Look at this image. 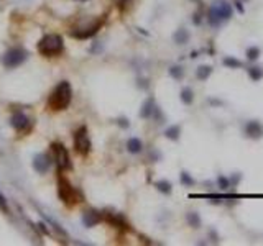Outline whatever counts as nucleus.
Instances as JSON below:
<instances>
[{"label":"nucleus","instance_id":"f03ea898","mask_svg":"<svg viewBox=\"0 0 263 246\" xmlns=\"http://www.w3.org/2000/svg\"><path fill=\"white\" fill-rule=\"evenodd\" d=\"M65 44H63V38L60 34H46L45 38L38 43V51H40L43 56H58Z\"/></svg>","mask_w":263,"mask_h":246},{"label":"nucleus","instance_id":"9d476101","mask_svg":"<svg viewBox=\"0 0 263 246\" xmlns=\"http://www.w3.org/2000/svg\"><path fill=\"white\" fill-rule=\"evenodd\" d=\"M245 130H247V133H248V135H252V136H262V131H263V130H262V126L258 125L257 122H252V123H248Z\"/></svg>","mask_w":263,"mask_h":246},{"label":"nucleus","instance_id":"4468645a","mask_svg":"<svg viewBox=\"0 0 263 246\" xmlns=\"http://www.w3.org/2000/svg\"><path fill=\"white\" fill-rule=\"evenodd\" d=\"M0 207H2V209H3V210H5V212H8V210H7V204H5V199H3V197H2V195H0Z\"/></svg>","mask_w":263,"mask_h":246},{"label":"nucleus","instance_id":"39448f33","mask_svg":"<svg viewBox=\"0 0 263 246\" xmlns=\"http://www.w3.org/2000/svg\"><path fill=\"white\" fill-rule=\"evenodd\" d=\"M58 194H60L61 200L65 202V204H72V202H76V199H77L76 190L72 189L71 184L65 179V177H60V184H58Z\"/></svg>","mask_w":263,"mask_h":246},{"label":"nucleus","instance_id":"6e6552de","mask_svg":"<svg viewBox=\"0 0 263 246\" xmlns=\"http://www.w3.org/2000/svg\"><path fill=\"white\" fill-rule=\"evenodd\" d=\"M33 166H35V169L38 172L48 171V167H50V161H48V156L46 154H38L35 157V161H33Z\"/></svg>","mask_w":263,"mask_h":246},{"label":"nucleus","instance_id":"7ed1b4c3","mask_svg":"<svg viewBox=\"0 0 263 246\" xmlns=\"http://www.w3.org/2000/svg\"><path fill=\"white\" fill-rule=\"evenodd\" d=\"M232 15V7L227 2H217L216 5H212L211 12H209V22L212 25H217L227 20Z\"/></svg>","mask_w":263,"mask_h":246},{"label":"nucleus","instance_id":"f8f14e48","mask_svg":"<svg viewBox=\"0 0 263 246\" xmlns=\"http://www.w3.org/2000/svg\"><path fill=\"white\" fill-rule=\"evenodd\" d=\"M209 72H211V67H201V71H199V77L204 79V76H209Z\"/></svg>","mask_w":263,"mask_h":246},{"label":"nucleus","instance_id":"2eb2a0df","mask_svg":"<svg viewBox=\"0 0 263 246\" xmlns=\"http://www.w3.org/2000/svg\"><path fill=\"white\" fill-rule=\"evenodd\" d=\"M255 54H258V51H257V49H252V51H250V59H255L257 58Z\"/></svg>","mask_w":263,"mask_h":246},{"label":"nucleus","instance_id":"f257e3e1","mask_svg":"<svg viewBox=\"0 0 263 246\" xmlns=\"http://www.w3.org/2000/svg\"><path fill=\"white\" fill-rule=\"evenodd\" d=\"M71 102V86L69 82H61L48 98V107L51 110H65Z\"/></svg>","mask_w":263,"mask_h":246},{"label":"nucleus","instance_id":"20e7f679","mask_svg":"<svg viewBox=\"0 0 263 246\" xmlns=\"http://www.w3.org/2000/svg\"><path fill=\"white\" fill-rule=\"evenodd\" d=\"M74 148L79 154H87L91 151V140L86 128H79L74 135Z\"/></svg>","mask_w":263,"mask_h":246},{"label":"nucleus","instance_id":"9b49d317","mask_svg":"<svg viewBox=\"0 0 263 246\" xmlns=\"http://www.w3.org/2000/svg\"><path fill=\"white\" fill-rule=\"evenodd\" d=\"M127 148H129L130 153H138V151H142V141L137 140V138H132V140H129V143H127Z\"/></svg>","mask_w":263,"mask_h":246},{"label":"nucleus","instance_id":"ddd939ff","mask_svg":"<svg viewBox=\"0 0 263 246\" xmlns=\"http://www.w3.org/2000/svg\"><path fill=\"white\" fill-rule=\"evenodd\" d=\"M189 95H191V92H189V91H184L183 92V100L186 102V103L191 102V97H189Z\"/></svg>","mask_w":263,"mask_h":246},{"label":"nucleus","instance_id":"1a4fd4ad","mask_svg":"<svg viewBox=\"0 0 263 246\" xmlns=\"http://www.w3.org/2000/svg\"><path fill=\"white\" fill-rule=\"evenodd\" d=\"M12 125L17 128V130H25L28 126V118L27 115H23L22 112H17L12 118Z\"/></svg>","mask_w":263,"mask_h":246},{"label":"nucleus","instance_id":"0eeeda50","mask_svg":"<svg viewBox=\"0 0 263 246\" xmlns=\"http://www.w3.org/2000/svg\"><path fill=\"white\" fill-rule=\"evenodd\" d=\"M27 54L25 51H22V49H10L5 56H3V64H5L7 67H15L18 66V64H22L23 61H25Z\"/></svg>","mask_w":263,"mask_h":246},{"label":"nucleus","instance_id":"423d86ee","mask_svg":"<svg viewBox=\"0 0 263 246\" xmlns=\"http://www.w3.org/2000/svg\"><path fill=\"white\" fill-rule=\"evenodd\" d=\"M53 154H55L56 166L60 167L61 171H65V169H67V167L71 166L69 154H67L66 148L63 145H60V143H55V145H53Z\"/></svg>","mask_w":263,"mask_h":246}]
</instances>
